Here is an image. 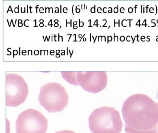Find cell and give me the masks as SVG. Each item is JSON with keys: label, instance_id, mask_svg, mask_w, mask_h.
<instances>
[{"label": "cell", "instance_id": "1", "mask_svg": "<svg viewBox=\"0 0 158 133\" xmlns=\"http://www.w3.org/2000/svg\"><path fill=\"white\" fill-rule=\"evenodd\" d=\"M122 114L127 133H158V103L148 95L130 96L124 102Z\"/></svg>", "mask_w": 158, "mask_h": 133}, {"label": "cell", "instance_id": "2", "mask_svg": "<svg viewBox=\"0 0 158 133\" xmlns=\"http://www.w3.org/2000/svg\"><path fill=\"white\" fill-rule=\"evenodd\" d=\"M89 122L92 133H120L123 127L119 112L107 106L94 110L89 118Z\"/></svg>", "mask_w": 158, "mask_h": 133}, {"label": "cell", "instance_id": "3", "mask_svg": "<svg viewBox=\"0 0 158 133\" xmlns=\"http://www.w3.org/2000/svg\"><path fill=\"white\" fill-rule=\"evenodd\" d=\"M68 99L66 90L57 82H51L42 86L38 97L40 105L50 113L62 111L68 104Z\"/></svg>", "mask_w": 158, "mask_h": 133}, {"label": "cell", "instance_id": "4", "mask_svg": "<svg viewBox=\"0 0 158 133\" xmlns=\"http://www.w3.org/2000/svg\"><path fill=\"white\" fill-rule=\"evenodd\" d=\"M47 118L39 111L28 109L20 114L16 122V133H46Z\"/></svg>", "mask_w": 158, "mask_h": 133}, {"label": "cell", "instance_id": "5", "mask_svg": "<svg viewBox=\"0 0 158 133\" xmlns=\"http://www.w3.org/2000/svg\"><path fill=\"white\" fill-rule=\"evenodd\" d=\"M27 83L23 78L14 73L6 75V105L16 107L24 102L28 94Z\"/></svg>", "mask_w": 158, "mask_h": 133}, {"label": "cell", "instance_id": "6", "mask_svg": "<svg viewBox=\"0 0 158 133\" xmlns=\"http://www.w3.org/2000/svg\"><path fill=\"white\" fill-rule=\"evenodd\" d=\"M77 79L84 90L93 93L102 91L108 83L107 73L104 71L77 72Z\"/></svg>", "mask_w": 158, "mask_h": 133}, {"label": "cell", "instance_id": "7", "mask_svg": "<svg viewBox=\"0 0 158 133\" xmlns=\"http://www.w3.org/2000/svg\"><path fill=\"white\" fill-rule=\"evenodd\" d=\"M77 72L72 71H63L61 72L62 77L69 84L74 86H78V81L77 79Z\"/></svg>", "mask_w": 158, "mask_h": 133}, {"label": "cell", "instance_id": "8", "mask_svg": "<svg viewBox=\"0 0 158 133\" xmlns=\"http://www.w3.org/2000/svg\"><path fill=\"white\" fill-rule=\"evenodd\" d=\"M55 133H76L75 132L69 130H62V131H59Z\"/></svg>", "mask_w": 158, "mask_h": 133}, {"label": "cell", "instance_id": "9", "mask_svg": "<svg viewBox=\"0 0 158 133\" xmlns=\"http://www.w3.org/2000/svg\"><path fill=\"white\" fill-rule=\"evenodd\" d=\"M58 26H59V25H58V24H55V25H54V26H55V27H58Z\"/></svg>", "mask_w": 158, "mask_h": 133}, {"label": "cell", "instance_id": "10", "mask_svg": "<svg viewBox=\"0 0 158 133\" xmlns=\"http://www.w3.org/2000/svg\"><path fill=\"white\" fill-rule=\"evenodd\" d=\"M40 27H43V26H44V25H43V24H40Z\"/></svg>", "mask_w": 158, "mask_h": 133}, {"label": "cell", "instance_id": "11", "mask_svg": "<svg viewBox=\"0 0 158 133\" xmlns=\"http://www.w3.org/2000/svg\"><path fill=\"white\" fill-rule=\"evenodd\" d=\"M43 73H49V72H43Z\"/></svg>", "mask_w": 158, "mask_h": 133}]
</instances>
